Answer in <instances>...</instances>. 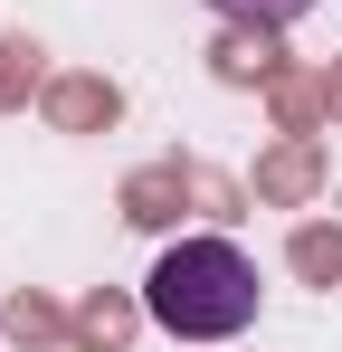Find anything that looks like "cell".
Returning <instances> with one entry per match:
<instances>
[{
  "label": "cell",
  "mask_w": 342,
  "mask_h": 352,
  "mask_svg": "<svg viewBox=\"0 0 342 352\" xmlns=\"http://www.w3.org/2000/svg\"><path fill=\"white\" fill-rule=\"evenodd\" d=\"M209 10H219V19H257V29H295L314 0H209Z\"/></svg>",
  "instance_id": "7a4b0ae2"
},
{
  "label": "cell",
  "mask_w": 342,
  "mask_h": 352,
  "mask_svg": "<svg viewBox=\"0 0 342 352\" xmlns=\"http://www.w3.org/2000/svg\"><path fill=\"white\" fill-rule=\"evenodd\" d=\"M143 314L181 343H238L257 324V257L238 238H181L143 276Z\"/></svg>",
  "instance_id": "6da1fadb"
}]
</instances>
